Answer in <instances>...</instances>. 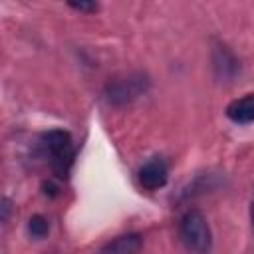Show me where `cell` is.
I'll return each instance as SVG.
<instances>
[{
    "instance_id": "cell-1",
    "label": "cell",
    "mask_w": 254,
    "mask_h": 254,
    "mask_svg": "<svg viewBox=\"0 0 254 254\" xmlns=\"http://www.w3.org/2000/svg\"><path fill=\"white\" fill-rule=\"evenodd\" d=\"M179 232L185 246L196 254H208L212 246V236L208 222L200 210H187L179 222Z\"/></svg>"
},
{
    "instance_id": "cell-6",
    "label": "cell",
    "mask_w": 254,
    "mask_h": 254,
    "mask_svg": "<svg viewBox=\"0 0 254 254\" xmlns=\"http://www.w3.org/2000/svg\"><path fill=\"white\" fill-rule=\"evenodd\" d=\"M141 246H143V236L137 232H131V234L117 236L115 240L105 244L99 254H137Z\"/></svg>"
},
{
    "instance_id": "cell-9",
    "label": "cell",
    "mask_w": 254,
    "mask_h": 254,
    "mask_svg": "<svg viewBox=\"0 0 254 254\" xmlns=\"http://www.w3.org/2000/svg\"><path fill=\"white\" fill-rule=\"evenodd\" d=\"M250 220H252V226H254V202L250 204Z\"/></svg>"
},
{
    "instance_id": "cell-7",
    "label": "cell",
    "mask_w": 254,
    "mask_h": 254,
    "mask_svg": "<svg viewBox=\"0 0 254 254\" xmlns=\"http://www.w3.org/2000/svg\"><path fill=\"white\" fill-rule=\"evenodd\" d=\"M28 230H30V234L34 238H44L48 234V230H50V224L42 214H34L30 218V222H28Z\"/></svg>"
},
{
    "instance_id": "cell-5",
    "label": "cell",
    "mask_w": 254,
    "mask_h": 254,
    "mask_svg": "<svg viewBox=\"0 0 254 254\" xmlns=\"http://www.w3.org/2000/svg\"><path fill=\"white\" fill-rule=\"evenodd\" d=\"M226 115L230 121L238 125H248L254 121V93H248L240 99H234L226 107Z\"/></svg>"
},
{
    "instance_id": "cell-2",
    "label": "cell",
    "mask_w": 254,
    "mask_h": 254,
    "mask_svg": "<svg viewBox=\"0 0 254 254\" xmlns=\"http://www.w3.org/2000/svg\"><path fill=\"white\" fill-rule=\"evenodd\" d=\"M44 147L52 155L54 173L60 179H64L67 175L71 163H73V157H75V151H73V145H71V137L62 129L48 131L44 135Z\"/></svg>"
},
{
    "instance_id": "cell-8",
    "label": "cell",
    "mask_w": 254,
    "mask_h": 254,
    "mask_svg": "<svg viewBox=\"0 0 254 254\" xmlns=\"http://www.w3.org/2000/svg\"><path fill=\"white\" fill-rule=\"evenodd\" d=\"M69 6L75 8V10H81V12H95L97 10V4H93V2H89V4L87 2H79V4L77 2H69Z\"/></svg>"
},
{
    "instance_id": "cell-4",
    "label": "cell",
    "mask_w": 254,
    "mask_h": 254,
    "mask_svg": "<svg viewBox=\"0 0 254 254\" xmlns=\"http://www.w3.org/2000/svg\"><path fill=\"white\" fill-rule=\"evenodd\" d=\"M169 179V169L163 159H151L139 169V183L147 190H157L165 187Z\"/></svg>"
},
{
    "instance_id": "cell-3",
    "label": "cell",
    "mask_w": 254,
    "mask_h": 254,
    "mask_svg": "<svg viewBox=\"0 0 254 254\" xmlns=\"http://www.w3.org/2000/svg\"><path fill=\"white\" fill-rule=\"evenodd\" d=\"M147 79L143 75H129L123 79H113L107 85V99L111 103H127L147 89Z\"/></svg>"
}]
</instances>
